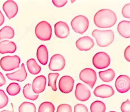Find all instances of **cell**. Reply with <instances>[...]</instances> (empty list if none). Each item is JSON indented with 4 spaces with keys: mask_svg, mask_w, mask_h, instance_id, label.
<instances>
[{
    "mask_svg": "<svg viewBox=\"0 0 130 112\" xmlns=\"http://www.w3.org/2000/svg\"><path fill=\"white\" fill-rule=\"evenodd\" d=\"M0 112H14V110H13V109H12V110H2V111H0Z\"/></svg>",
    "mask_w": 130,
    "mask_h": 112,
    "instance_id": "39",
    "label": "cell"
},
{
    "mask_svg": "<svg viewBox=\"0 0 130 112\" xmlns=\"http://www.w3.org/2000/svg\"><path fill=\"white\" fill-rule=\"evenodd\" d=\"M109 112H116V111H109Z\"/></svg>",
    "mask_w": 130,
    "mask_h": 112,
    "instance_id": "40",
    "label": "cell"
},
{
    "mask_svg": "<svg viewBox=\"0 0 130 112\" xmlns=\"http://www.w3.org/2000/svg\"><path fill=\"white\" fill-rule=\"evenodd\" d=\"M124 57L126 60L130 62V46L126 47L124 51Z\"/></svg>",
    "mask_w": 130,
    "mask_h": 112,
    "instance_id": "36",
    "label": "cell"
},
{
    "mask_svg": "<svg viewBox=\"0 0 130 112\" xmlns=\"http://www.w3.org/2000/svg\"><path fill=\"white\" fill-rule=\"evenodd\" d=\"M75 96L77 100L81 102H85L90 99L91 91L85 85L81 83H78L75 89Z\"/></svg>",
    "mask_w": 130,
    "mask_h": 112,
    "instance_id": "11",
    "label": "cell"
},
{
    "mask_svg": "<svg viewBox=\"0 0 130 112\" xmlns=\"http://www.w3.org/2000/svg\"><path fill=\"white\" fill-rule=\"evenodd\" d=\"M26 66L29 73L32 75L38 74L41 70V68L34 58L28 59L26 62Z\"/></svg>",
    "mask_w": 130,
    "mask_h": 112,
    "instance_id": "22",
    "label": "cell"
},
{
    "mask_svg": "<svg viewBox=\"0 0 130 112\" xmlns=\"http://www.w3.org/2000/svg\"><path fill=\"white\" fill-rule=\"evenodd\" d=\"M59 76L58 73H50L48 75V86L51 87L53 91H57V80L58 77Z\"/></svg>",
    "mask_w": 130,
    "mask_h": 112,
    "instance_id": "27",
    "label": "cell"
},
{
    "mask_svg": "<svg viewBox=\"0 0 130 112\" xmlns=\"http://www.w3.org/2000/svg\"><path fill=\"white\" fill-rule=\"evenodd\" d=\"M122 14L124 17L129 19L130 18V3H127L124 6L122 9Z\"/></svg>",
    "mask_w": 130,
    "mask_h": 112,
    "instance_id": "32",
    "label": "cell"
},
{
    "mask_svg": "<svg viewBox=\"0 0 130 112\" xmlns=\"http://www.w3.org/2000/svg\"><path fill=\"white\" fill-rule=\"evenodd\" d=\"M20 90H21V87L17 83H11L6 89L7 92L8 93L9 95L12 96H16L20 92Z\"/></svg>",
    "mask_w": 130,
    "mask_h": 112,
    "instance_id": "28",
    "label": "cell"
},
{
    "mask_svg": "<svg viewBox=\"0 0 130 112\" xmlns=\"http://www.w3.org/2000/svg\"><path fill=\"white\" fill-rule=\"evenodd\" d=\"M79 78L81 81L90 86L91 89L93 87L97 80L96 72L93 69L89 68L81 70L79 74Z\"/></svg>",
    "mask_w": 130,
    "mask_h": 112,
    "instance_id": "7",
    "label": "cell"
},
{
    "mask_svg": "<svg viewBox=\"0 0 130 112\" xmlns=\"http://www.w3.org/2000/svg\"><path fill=\"white\" fill-rule=\"evenodd\" d=\"M52 2L56 7L61 8L67 4L68 1H66V0H52Z\"/></svg>",
    "mask_w": 130,
    "mask_h": 112,
    "instance_id": "35",
    "label": "cell"
},
{
    "mask_svg": "<svg viewBox=\"0 0 130 112\" xmlns=\"http://www.w3.org/2000/svg\"><path fill=\"white\" fill-rule=\"evenodd\" d=\"M95 96L102 98H109L113 96L115 93L114 90L111 86L103 84L95 88L93 91Z\"/></svg>",
    "mask_w": 130,
    "mask_h": 112,
    "instance_id": "12",
    "label": "cell"
},
{
    "mask_svg": "<svg viewBox=\"0 0 130 112\" xmlns=\"http://www.w3.org/2000/svg\"><path fill=\"white\" fill-rule=\"evenodd\" d=\"M6 75L9 80L23 82L26 80L27 76H28V73H27L25 68V64L22 63L21 67L19 70L12 73L6 74Z\"/></svg>",
    "mask_w": 130,
    "mask_h": 112,
    "instance_id": "16",
    "label": "cell"
},
{
    "mask_svg": "<svg viewBox=\"0 0 130 112\" xmlns=\"http://www.w3.org/2000/svg\"><path fill=\"white\" fill-rule=\"evenodd\" d=\"M99 76L103 82L109 83L114 80L115 76V73L113 69H108L99 72Z\"/></svg>",
    "mask_w": 130,
    "mask_h": 112,
    "instance_id": "21",
    "label": "cell"
},
{
    "mask_svg": "<svg viewBox=\"0 0 130 112\" xmlns=\"http://www.w3.org/2000/svg\"><path fill=\"white\" fill-rule=\"evenodd\" d=\"M94 24L99 28H109L113 26L117 21V17L114 12L109 9L98 11L94 16Z\"/></svg>",
    "mask_w": 130,
    "mask_h": 112,
    "instance_id": "1",
    "label": "cell"
},
{
    "mask_svg": "<svg viewBox=\"0 0 130 112\" xmlns=\"http://www.w3.org/2000/svg\"><path fill=\"white\" fill-rule=\"evenodd\" d=\"M17 51L16 44L13 41L4 40L0 42V53H13Z\"/></svg>",
    "mask_w": 130,
    "mask_h": 112,
    "instance_id": "19",
    "label": "cell"
},
{
    "mask_svg": "<svg viewBox=\"0 0 130 112\" xmlns=\"http://www.w3.org/2000/svg\"><path fill=\"white\" fill-rule=\"evenodd\" d=\"M2 8L9 20H11L17 14L18 12V5L12 0H8L3 3Z\"/></svg>",
    "mask_w": 130,
    "mask_h": 112,
    "instance_id": "13",
    "label": "cell"
},
{
    "mask_svg": "<svg viewBox=\"0 0 130 112\" xmlns=\"http://www.w3.org/2000/svg\"><path fill=\"white\" fill-rule=\"evenodd\" d=\"M14 30L12 27L5 26L0 30V40L5 39H12L14 36Z\"/></svg>",
    "mask_w": 130,
    "mask_h": 112,
    "instance_id": "24",
    "label": "cell"
},
{
    "mask_svg": "<svg viewBox=\"0 0 130 112\" xmlns=\"http://www.w3.org/2000/svg\"><path fill=\"white\" fill-rule=\"evenodd\" d=\"M66 64L64 57L60 54H56L51 57L48 68L52 71H61L64 68Z\"/></svg>",
    "mask_w": 130,
    "mask_h": 112,
    "instance_id": "9",
    "label": "cell"
},
{
    "mask_svg": "<svg viewBox=\"0 0 130 112\" xmlns=\"http://www.w3.org/2000/svg\"><path fill=\"white\" fill-rule=\"evenodd\" d=\"M23 93L25 98L29 100L35 101L39 97V94L33 92L32 86L30 84H27L23 87Z\"/></svg>",
    "mask_w": 130,
    "mask_h": 112,
    "instance_id": "23",
    "label": "cell"
},
{
    "mask_svg": "<svg viewBox=\"0 0 130 112\" xmlns=\"http://www.w3.org/2000/svg\"><path fill=\"white\" fill-rule=\"evenodd\" d=\"M5 17L3 15L1 10H0V26H1L5 22Z\"/></svg>",
    "mask_w": 130,
    "mask_h": 112,
    "instance_id": "38",
    "label": "cell"
},
{
    "mask_svg": "<svg viewBox=\"0 0 130 112\" xmlns=\"http://www.w3.org/2000/svg\"><path fill=\"white\" fill-rule=\"evenodd\" d=\"M121 110L122 112H130V101L127 100L123 102L121 106Z\"/></svg>",
    "mask_w": 130,
    "mask_h": 112,
    "instance_id": "34",
    "label": "cell"
},
{
    "mask_svg": "<svg viewBox=\"0 0 130 112\" xmlns=\"http://www.w3.org/2000/svg\"><path fill=\"white\" fill-rule=\"evenodd\" d=\"M71 26L75 33L83 34L88 29L89 20L84 15H77L71 20Z\"/></svg>",
    "mask_w": 130,
    "mask_h": 112,
    "instance_id": "5",
    "label": "cell"
},
{
    "mask_svg": "<svg viewBox=\"0 0 130 112\" xmlns=\"http://www.w3.org/2000/svg\"><path fill=\"white\" fill-rule=\"evenodd\" d=\"M57 112H72V108L68 104H61L58 107Z\"/></svg>",
    "mask_w": 130,
    "mask_h": 112,
    "instance_id": "31",
    "label": "cell"
},
{
    "mask_svg": "<svg viewBox=\"0 0 130 112\" xmlns=\"http://www.w3.org/2000/svg\"><path fill=\"white\" fill-rule=\"evenodd\" d=\"M54 33L58 38H67L70 34L69 26L66 22H58L54 25Z\"/></svg>",
    "mask_w": 130,
    "mask_h": 112,
    "instance_id": "14",
    "label": "cell"
},
{
    "mask_svg": "<svg viewBox=\"0 0 130 112\" xmlns=\"http://www.w3.org/2000/svg\"><path fill=\"white\" fill-rule=\"evenodd\" d=\"M74 86V80L73 78L68 75L61 77L58 83L59 89L63 93H69L73 91Z\"/></svg>",
    "mask_w": 130,
    "mask_h": 112,
    "instance_id": "8",
    "label": "cell"
},
{
    "mask_svg": "<svg viewBox=\"0 0 130 112\" xmlns=\"http://www.w3.org/2000/svg\"><path fill=\"white\" fill-rule=\"evenodd\" d=\"M115 86L119 93H124L128 92L130 89L129 77L126 75H121L116 79Z\"/></svg>",
    "mask_w": 130,
    "mask_h": 112,
    "instance_id": "10",
    "label": "cell"
},
{
    "mask_svg": "<svg viewBox=\"0 0 130 112\" xmlns=\"http://www.w3.org/2000/svg\"><path fill=\"white\" fill-rule=\"evenodd\" d=\"M91 112H105L106 106L101 101H95L91 104Z\"/></svg>",
    "mask_w": 130,
    "mask_h": 112,
    "instance_id": "25",
    "label": "cell"
},
{
    "mask_svg": "<svg viewBox=\"0 0 130 112\" xmlns=\"http://www.w3.org/2000/svg\"><path fill=\"white\" fill-rule=\"evenodd\" d=\"M36 57L40 64L43 66L47 64L48 60V52L45 45H41L38 47L36 52Z\"/></svg>",
    "mask_w": 130,
    "mask_h": 112,
    "instance_id": "18",
    "label": "cell"
},
{
    "mask_svg": "<svg viewBox=\"0 0 130 112\" xmlns=\"http://www.w3.org/2000/svg\"><path fill=\"white\" fill-rule=\"evenodd\" d=\"M74 112H88L87 108L83 104H77L74 107Z\"/></svg>",
    "mask_w": 130,
    "mask_h": 112,
    "instance_id": "33",
    "label": "cell"
},
{
    "mask_svg": "<svg viewBox=\"0 0 130 112\" xmlns=\"http://www.w3.org/2000/svg\"><path fill=\"white\" fill-rule=\"evenodd\" d=\"M9 99L3 90H0V109L4 108L8 104Z\"/></svg>",
    "mask_w": 130,
    "mask_h": 112,
    "instance_id": "30",
    "label": "cell"
},
{
    "mask_svg": "<svg viewBox=\"0 0 130 112\" xmlns=\"http://www.w3.org/2000/svg\"><path fill=\"white\" fill-rule=\"evenodd\" d=\"M19 112H36V108L33 103L24 102L19 107Z\"/></svg>",
    "mask_w": 130,
    "mask_h": 112,
    "instance_id": "26",
    "label": "cell"
},
{
    "mask_svg": "<svg viewBox=\"0 0 130 112\" xmlns=\"http://www.w3.org/2000/svg\"><path fill=\"white\" fill-rule=\"evenodd\" d=\"M118 31L122 37L126 39L130 37V22L123 20L119 23Z\"/></svg>",
    "mask_w": 130,
    "mask_h": 112,
    "instance_id": "20",
    "label": "cell"
},
{
    "mask_svg": "<svg viewBox=\"0 0 130 112\" xmlns=\"http://www.w3.org/2000/svg\"><path fill=\"white\" fill-rule=\"evenodd\" d=\"M92 63L98 69L107 68L110 64V58L107 53L104 52H98L93 56Z\"/></svg>",
    "mask_w": 130,
    "mask_h": 112,
    "instance_id": "6",
    "label": "cell"
},
{
    "mask_svg": "<svg viewBox=\"0 0 130 112\" xmlns=\"http://www.w3.org/2000/svg\"><path fill=\"white\" fill-rule=\"evenodd\" d=\"M20 58L18 56H7L0 59V67L5 72H9L19 68Z\"/></svg>",
    "mask_w": 130,
    "mask_h": 112,
    "instance_id": "4",
    "label": "cell"
},
{
    "mask_svg": "<svg viewBox=\"0 0 130 112\" xmlns=\"http://www.w3.org/2000/svg\"><path fill=\"white\" fill-rule=\"evenodd\" d=\"M55 107L50 102H44L40 105L38 112H54Z\"/></svg>",
    "mask_w": 130,
    "mask_h": 112,
    "instance_id": "29",
    "label": "cell"
},
{
    "mask_svg": "<svg viewBox=\"0 0 130 112\" xmlns=\"http://www.w3.org/2000/svg\"><path fill=\"white\" fill-rule=\"evenodd\" d=\"M94 45L93 40L89 36L80 37L76 41L77 49L81 51H88L93 48Z\"/></svg>",
    "mask_w": 130,
    "mask_h": 112,
    "instance_id": "15",
    "label": "cell"
},
{
    "mask_svg": "<svg viewBox=\"0 0 130 112\" xmlns=\"http://www.w3.org/2000/svg\"><path fill=\"white\" fill-rule=\"evenodd\" d=\"M98 46L101 47H107L112 43L114 40V33L111 30H94L92 33Z\"/></svg>",
    "mask_w": 130,
    "mask_h": 112,
    "instance_id": "2",
    "label": "cell"
},
{
    "mask_svg": "<svg viewBox=\"0 0 130 112\" xmlns=\"http://www.w3.org/2000/svg\"><path fill=\"white\" fill-rule=\"evenodd\" d=\"M36 37L41 41H48L52 35V29L50 24L46 21L40 22L35 27Z\"/></svg>",
    "mask_w": 130,
    "mask_h": 112,
    "instance_id": "3",
    "label": "cell"
},
{
    "mask_svg": "<svg viewBox=\"0 0 130 112\" xmlns=\"http://www.w3.org/2000/svg\"><path fill=\"white\" fill-rule=\"evenodd\" d=\"M46 81V78L44 75L36 77L34 79L31 85L33 92L37 94L43 92L45 90Z\"/></svg>",
    "mask_w": 130,
    "mask_h": 112,
    "instance_id": "17",
    "label": "cell"
},
{
    "mask_svg": "<svg viewBox=\"0 0 130 112\" xmlns=\"http://www.w3.org/2000/svg\"><path fill=\"white\" fill-rule=\"evenodd\" d=\"M6 83V80L3 74L0 72V87L5 85Z\"/></svg>",
    "mask_w": 130,
    "mask_h": 112,
    "instance_id": "37",
    "label": "cell"
}]
</instances>
